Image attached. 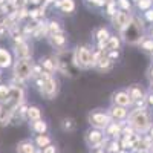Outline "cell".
<instances>
[{
  "mask_svg": "<svg viewBox=\"0 0 153 153\" xmlns=\"http://www.w3.org/2000/svg\"><path fill=\"white\" fill-rule=\"evenodd\" d=\"M129 126L133 127V130L138 133H144L152 127V117L146 110V107H138L129 113Z\"/></svg>",
  "mask_w": 153,
  "mask_h": 153,
  "instance_id": "6da1fadb",
  "label": "cell"
},
{
  "mask_svg": "<svg viewBox=\"0 0 153 153\" xmlns=\"http://www.w3.org/2000/svg\"><path fill=\"white\" fill-rule=\"evenodd\" d=\"M38 84V91H40V94L48 98V100H52L55 95H57V81L52 78V75H51L49 72H42L40 74V78H38L37 81Z\"/></svg>",
  "mask_w": 153,
  "mask_h": 153,
  "instance_id": "7a4b0ae2",
  "label": "cell"
},
{
  "mask_svg": "<svg viewBox=\"0 0 153 153\" xmlns=\"http://www.w3.org/2000/svg\"><path fill=\"white\" fill-rule=\"evenodd\" d=\"M84 139H86V144L89 149H103V146H107V139L104 136V132L100 130V129H89L84 135Z\"/></svg>",
  "mask_w": 153,
  "mask_h": 153,
  "instance_id": "3957f363",
  "label": "cell"
},
{
  "mask_svg": "<svg viewBox=\"0 0 153 153\" xmlns=\"http://www.w3.org/2000/svg\"><path fill=\"white\" fill-rule=\"evenodd\" d=\"M87 121L91 124V127L94 129H100V130H106V127L112 123V118L107 112H100V110H94L87 115Z\"/></svg>",
  "mask_w": 153,
  "mask_h": 153,
  "instance_id": "277c9868",
  "label": "cell"
},
{
  "mask_svg": "<svg viewBox=\"0 0 153 153\" xmlns=\"http://www.w3.org/2000/svg\"><path fill=\"white\" fill-rule=\"evenodd\" d=\"M74 63L75 66H78L81 69H87L94 66V54H91V51L84 46L76 48L74 52Z\"/></svg>",
  "mask_w": 153,
  "mask_h": 153,
  "instance_id": "5b68a950",
  "label": "cell"
},
{
  "mask_svg": "<svg viewBox=\"0 0 153 153\" xmlns=\"http://www.w3.org/2000/svg\"><path fill=\"white\" fill-rule=\"evenodd\" d=\"M32 61L31 58H19V61L16 63L14 66V74L19 80H26L32 75Z\"/></svg>",
  "mask_w": 153,
  "mask_h": 153,
  "instance_id": "8992f818",
  "label": "cell"
},
{
  "mask_svg": "<svg viewBox=\"0 0 153 153\" xmlns=\"http://www.w3.org/2000/svg\"><path fill=\"white\" fill-rule=\"evenodd\" d=\"M141 29H143L141 25H138L135 22H130L129 26L124 29L126 31V40L129 43H138L139 40H141Z\"/></svg>",
  "mask_w": 153,
  "mask_h": 153,
  "instance_id": "52a82bcc",
  "label": "cell"
},
{
  "mask_svg": "<svg viewBox=\"0 0 153 153\" xmlns=\"http://www.w3.org/2000/svg\"><path fill=\"white\" fill-rule=\"evenodd\" d=\"M17 153H42V149H38L31 139H23L17 144Z\"/></svg>",
  "mask_w": 153,
  "mask_h": 153,
  "instance_id": "ba28073f",
  "label": "cell"
},
{
  "mask_svg": "<svg viewBox=\"0 0 153 153\" xmlns=\"http://www.w3.org/2000/svg\"><path fill=\"white\" fill-rule=\"evenodd\" d=\"M113 23H115V26H118L120 29L124 31L127 26H129V23H130V16L127 14V12H124V11H118V12L113 14Z\"/></svg>",
  "mask_w": 153,
  "mask_h": 153,
  "instance_id": "9c48e42d",
  "label": "cell"
},
{
  "mask_svg": "<svg viewBox=\"0 0 153 153\" xmlns=\"http://www.w3.org/2000/svg\"><path fill=\"white\" fill-rule=\"evenodd\" d=\"M113 103L117 104V106H121V107H129L133 103V100L130 98L129 92L121 91V92H117V94L113 95Z\"/></svg>",
  "mask_w": 153,
  "mask_h": 153,
  "instance_id": "30bf717a",
  "label": "cell"
},
{
  "mask_svg": "<svg viewBox=\"0 0 153 153\" xmlns=\"http://www.w3.org/2000/svg\"><path fill=\"white\" fill-rule=\"evenodd\" d=\"M107 113L110 115L112 121H123V120H126L127 117H129V113H127L126 107H121V106H117V104L112 106Z\"/></svg>",
  "mask_w": 153,
  "mask_h": 153,
  "instance_id": "8fae6325",
  "label": "cell"
},
{
  "mask_svg": "<svg viewBox=\"0 0 153 153\" xmlns=\"http://www.w3.org/2000/svg\"><path fill=\"white\" fill-rule=\"evenodd\" d=\"M12 112L14 109L8 106H0V127H5L11 123L12 120Z\"/></svg>",
  "mask_w": 153,
  "mask_h": 153,
  "instance_id": "7c38bea8",
  "label": "cell"
},
{
  "mask_svg": "<svg viewBox=\"0 0 153 153\" xmlns=\"http://www.w3.org/2000/svg\"><path fill=\"white\" fill-rule=\"evenodd\" d=\"M121 132H123V123H115V121H112L104 130V133L113 139H117V136L121 135Z\"/></svg>",
  "mask_w": 153,
  "mask_h": 153,
  "instance_id": "4fadbf2b",
  "label": "cell"
},
{
  "mask_svg": "<svg viewBox=\"0 0 153 153\" xmlns=\"http://www.w3.org/2000/svg\"><path fill=\"white\" fill-rule=\"evenodd\" d=\"M31 130L35 133V135H43L48 132V123L43 121V120H37V121H32L31 123Z\"/></svg>",
  "mask_w": 153,
  "mask_h": 153,
  "instance_id": "5bb4252c",
  "label": "cell"
},
{
  "mask_svg": "<svg viewBox=\"0 0 153 153\" xmlns=\"http://www.w3.org/2000/svg\"><path fill=\"white\" fill-rule=\"evenodd\" d=\"M16 54H17L19 58H29L31 57V49L25 42H20L19 45H16Z\"/></svg>",
  "mask_w": 153,
  "mask_h": 153,
  "instance_id": "9a60e30c",
  "label": "cell"
},
{
  "mask_svg": "<svg viewBox=\"0 0 153 153\" xmlns=\"http://www.w3.org/2000/svg\"><path fill=\"white\" fill-rule=\"evenodd\" d=\"M34 143H35V146L38 147V149H45L46 146H49V144H52V138H51L49 135H35V138H34Z\"/></svg>",
  "mask_w": 153,
  "mask_h": 153,
  "instance_id": "2e32d148",
  "label": "cell"
},
{
  "mask_svg": "<svg viewBox=\"0 0 153 153\" xmlns=\"http://www.w3.org/2000/svg\"><path fill=\"white\" fill-rule=\"evenodd\" d=\"M11 61H12L11 54L8 52L6 49L0 48V68H8V66H11Z\"/></svg>",
  "mask_w": 153,
  "mask_h": 153,
  "instance_id": "e0dca14e",
  "label": "cell"
},
{
  "mask_svg": "<svg viewBox=\"0 0 153 153\" xmlns=\"http://www.w3.org/2000/svg\"><path fill=\"white\" fill-rule=\"evenodd\" d=\"M28 118H29V121L42 120V110H40V107L29 106V107H28Z\"/></svg>",
  "mask_w": 153,
  "mask_h": 153,
  "instance_id": "ac0fdd59",
  "label": "cell"
},
{
  "mask_svg": "<svg viewBox=\"0 0 153 153\" xmlns=\"http://www.w3.org/2000/svg\"><path fill=\"white\" fill-rule=\"evenodd\" d=\"M57 6L60 9H63L65 12H71L75 9V3H74V0H58L57 2Z\"/></svg>",
  "mask_w": 153,
  "mask_h": 153,
  "instance_id": "d6986e66",
  "label": "cell"
},
{
  "mask_svg": "<svg viewBox=\"0 0 153 153\" xmlns=\"http://www.w3.org/2000/svg\"><path fill=\"white\" fill-rule=\"evenodd\" d=\"M127 92H129L130 98L133 100V103H135V101H138V100H141V98H143V91H141L139 87H136V86H132V87H130Z\"/></svg>",
  "mask_w": 153,
  "mask_h": 153,
  "instance_id": "ffe728a7",
  "label": "cell"
},
{
  "mask_svg": "<svg viewBox=\"0 0 153 153\" xmlns=\"http://www.w3.org/2000/svg\"><path fill=\"white\" fill-rule=\"evenodd\" d=\"M120 150H121L120 141H117V139H112V141L107 143V149H106L107 153H120Z\"/></svg>",
  "mask_w": 153,
  "mask_h": 153,
  "instance_id": "44dd1931",
  "label": "cell"
},
{
  "mask_svg": "<svg viewBox=\"0 0 153 153\" xmlns=\"http://www.w3.org/2000/svg\"><path fill=\"white\" fill-rule=\"evenodd\" d=\"M61 129L65 130V132H74L75 129V123L72 118H65L61 121Z\"/></svg>",
  "mask_w": 153,
  "mask_h": 153,
  "instance_id": "7402d4cb",
  "label": "cell"
},
{
  "mask_svg": "<svg viewBox=\"0 0 153 153\" xmlns=\"http://www.w3.org/2000/svg\"><path fill=\"white\" fill-rule=\"evenodd\" d=\"M51 42H52V45H55V46H63V45H65V42H66V38L63 37L61 34H52Z\"/></svg>",
  "mask_w": 153,
  "mask_h": 153,
  "instance_id": "603a6c76",
  "label": "cell"
},
{
  "mask_svg": "<svg viewBox=\"0 0 153 153\" xmlns=\"http://www.w3.org/2000/svg\"><path fill=\"white\" fill-rule=\"evenodd\" d=\"M109 43H107V48L112 51V49H117L118 46H120V40L117 37H109V40H107Z\"/></svg>",
  "mask_w": 153,
  "mask_h": 153,
  "instance_id": "cb8c5ba5",
  "label": "cell"
},
{
  "mask_svg": "<svg viewBox=\"0 0 153 153\" xmlns=\"http://www.w3.org/2000/svg\"><path fill=\"white\" fill-rule=\"evenodd\" d=\"M42 65H43V66L48 69V72H49V71H54V69L57 68V61H55V63H52V60L46 58V60H43V61H42Z\"/></svg>",
  "mask_w": 153,
  "mask_h": 153,
  "instance_id": "d4e9b609",
  "label": "cell"
},
{
  "mask_svg": "<svg viewBox=\"0 0 153 153\" xmlns=\"http://www.w3.org/2000/svg\"><path fill=\"white\" fill-rule=\"evenodd\" d=\"M49 29H51V32H52V34H60V31H61L58 22H51L49 23Z\"/></svg>",
  "mask_w": 153,
  "mask_h": 153,
  "instance_id": "484cf974",
  "label": "cell"
},
{
  "mask_svg": "<svg viewBox=\"0 0 153 153\" xmlns=\"http://www.w3.org/2000/svg\"><path fill=\"white\" fill-rule=\"evenodd\" d=\"M138 6H139V9H149L150 6H152V0H138Z\"/></svg>",
  "mask_w": 153,
  "mask_h": 153,
  "instance_id": "4316f807",
  "label": "cell"
},
{
  "mask_svg": "<svg viewBox=\"0 0 153 153\" xmlns=\"http://www.w3.org/2000/svg\"><path fill=\"white\" fill-rule=\"evenodd\" d=\"M42 153H58V149H57V146H54V144H49V146H46L45 149H42Z\"/></svg>",
  "mask_w": 153,
  "mask_h": 153,
  "instance_id": "83f0119b",
  "label": "cell"
},
{
  "mask_svg": "<svg viewBox=\"0 0 153 153\" xmlns=\"http://www.w3.org/2000/svg\"><path fill=\"white\" fill-rule=\"evenodd\" d=\"M143 49L152 52V51H153V40H146V42L143 43Z\"/></svg>",
  "mask_w": 153,
  "mask_h": 153,
  "instance_id": "f1b7e54d",
  "label": "cell"
},
{
  "mask_svg": "<svg viewBox=\"0 0 153 153\" xmlns=\"http://www.w3.org/2000/svg\"><path fill=\"white\" fill-rule=\"evenodd\" d=\"M146 19H147L149 22L153 23V9H147V12H146Z\"/></svg>",
  "mask_w": 153,
  "mask_h": 153,
  "instance_id": "f546056e",
  "label": "cell"
},
{
  "mask_svg": "<svg viewBox=\"0 0 153 153\" xmlns=\"http://www.w3.org/2000/svg\"><path fill=\"white\" fill-rule=\"evenodd\" d=\"M115 12H117V9H115V3H110V5H109V8H107V14L113 16Z\"/></svg>",
  "mask_w": 153,
  "mask_h": 153,
  "instance_id": "4dcf8cb0",
  "label": "cell"
},
{
  "mask_svg": "<svg viewBox=\"0 0 153 153\" xmlns=\"http://www.w3.org/2000/svg\"><path fill=\"white\" fill-rule=\"evenodd\" d=\"M120 5H121L124 9H129V8H130V3L127 2V0H120Z\"/></svg>",
  "mask_w": 153,
  "mask_h": 153,
  "instance_id": "1f68e13d",
  "label": "cell"
},
{
  "mask_svg": "<svg viewBox=\"0 0 153 153\" xmlns=\"http://www.w3.org/2000/svg\"><path fill=\"white\" fill-rule=\"evenodd\" d=\"M146 101H147L149 104H152V106H153V94H149V95H147V98H146Z\"/></svg>",
  "mask_w": 153,
  "mask_h": 153,
  "instance_id": "d6a6232c",
  "label": "cell"
},
{
  "mask_svg": "<svg viewBox=\"0 0 153 153\" xmlns=\"http://www.w3.org/2000/svg\"><path fill=\"white\" fill-rule=\"evenodd\" d=\"M135 2H138V0H135Z\"/></svg>",
  "mask_w": 153,
  "mask_h": 153,
  "instance_id": "836d02e7",
  "label": "cell"
}]
</instances>
